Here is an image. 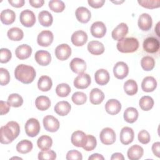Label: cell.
<instances>
[{"label": "cell", "mask_w": 160, "mask_h": 160, "mask_svg": "<svg viewBox=\"0 0 160 160\" xmlns=\"http://www.w3.org/2000/svg\"><path fill=\"white\" fill-rule=\"evenodd\" d=\"M106 32V27L101 21H96L92 23L91 26V33L92 36L101 38L104 36Z\"/></svg>", "instance_id": "9a60e30c"}, {"label": "cell", "mask_w": 160, "mask_h": 160, "mask_svg": "<svg viewBox=\"0 0 160 160\" xmlns=\"http://www.w3.org/2000/svg\"><path fill=\"white\" fill-rule=\"evenodd\" d=\"M11 57L12 54L10 50L7 48H1L0 49V62L1 63L8 62Z\"/></svg>", "instance_id": "681fc988"}, {"label": "cell", "mask_w": 160, "mask_h": 160, "mask_svg": "<svg viewBox=\"0 0 160 160\" xmlns=\"http://www.w3.org/2000/svg\"><path fill=\"white\" fill-rule=\"evenodd\" d=\"M144 153L143 148L137 144L130 147L128 151V157L131 160H138L141 158Z\"/></svg>", "instance_id": "4316f807"}, {"label": "cell", "mask_w": 160, "mask_h": 160, "mask_svg": "<svg viewBox=\"0 0 160 160\" xmlns=\"http://www.w3.org/2000/svg\"><path fill=\"white\" fill-rule=\"evenodd\" d=\"M70 68L72 72L76 74L84 73L86 69V62L81 58H75L72 59L70 62Z\"/></svg>", "instance_id": "e0dca14e"}, {"label": "cell", "mask_w": 160, "mask_h": 160, "mask_svg": "<svg viewBox=\"0 0 160 160\" xmlns=\"http://www.w3.org/2000/svg\"><path fill=\"white\" fill-rule=\"evenodd\" d=\"M10 81V75L8 71L3 68H0V84L1 86L6 85Z\"/></svg>", "instance_id": "7dc6e473"}, {"label": "cell", "mask_w": 160, "mask_h": 160, "mask_svg": "<svg viewBox=\"0 0 160 160\" xmlns=\"http://www.w3.org/2000/svg\"><path fill=\"white\" fill-rule=\"evenodd\" d=\"M34 58L36 61L41 66H47L51 61V56L50 53L44 50L38 51L35 53Z\"/></svg>", "instance_id": "ffe728a7"}, {"label": "cell", "mask_w": 160, "mask_h": 160, "mask_svg": "<svg viewBox=\"0 0 160 160\" xmlns=\"http://www.w3.org/2000/svg\"><path fill=\"white\" fill-rule=\"evenodd\" d=\"M88 4L92 8H99L102 6L104 3L105 2L104 0H88Z\"/></svg>", "instance_id": "db71d44e"}, {"label": "cell", "mask_w": 160, "mask_h": 160, "mask_svg": "<svg viewBox=\"0 0 160 160\" xmlns=\"http://www.w3.org/2000/svg\"><path fill=\"white\" fill-rule=\"evenodd\" d=\"M16 79L24 84L32 82L36 77V71L33 67L24 64L18 65L14 70Z\"/></svg>", "instance_id": "7a4b0ae2"}, {"label": "cell", "mask_w": 160, "mask_h": 160, "mask_svg": "<svg viewBox=\"0 0 160 160\" xmlns=\"http://www.w3.org/2000/svg\"><path fill=\"white\" fill-rule=\"evenodd\" d=\"M121 109L120 102L115 99L108 100L105 104V109L106 112L111 115H115L119 112Z\"/></svg>", "instance_id": "44dd1931"}, {"label": "cell", "mask_w": 160, "mask_h": 160, "mask_svg": "<svg viewBox=\"0 0 160 160\" xmlns=\"http://www.w3.org/2000/svg\"><path fill=\"white\" fill-rule=\"evenodd\" d=\"M71 92L70 86L66 83H61L57 86L56 92L58 96L66 97Z\"/></svg>", "instance_id": "b9f144b4"}, {"label": "cell", "mask_w": 160, "mask_h": 160, "mask_svg": "<svg viewBox=\"0 0 160 160\" xmlns=\"http://www.w3.org/2000/svg\"><path fill=\"white\" fill-rule=\"evenodd\" d=\"M0 108H1V115H4L9 112L10 109V104H9L8 102L1 101Z\"/></svg>", "instance_id": "f5cc1de1"}, {"label": "cell", "mask_w": 160, "mask_h": 160, "mask_svg": "<svg viewBox=\"0 0 160 160\" xmlns=\"http://www.w3.org/2000/svg\"><path fill=\"white\" fill-rule=\"evenodd\" d=\"M75 14L77 19L82 23H87L89 22L91 17L90 11L83 6L78 8L76 10Z\"/></svg>", "instance_id": "7402d4cb"}, {"label": "cell", "mask_w": 160, "mask_h": 160, "mask_svg": "<svg viewBox=\"0 0 160 160\" xmlns=\"http://www.w3.org/2000/svg\"><path fill=\"white\" fill-rule=\"evenodd\" d=\"M71 42L76 46H83L88 40V35L83 31L79 30L73 32L71 36Z\"/></svg>", "instance_id": "ac0fdd59"}, {"label": "cell", "mask_w": 160, "mask_h": 160, "mask_svg": "<svg viewBox=\"0 0 160 160\" xmlns=\"http://www.w3.org/2000/svg\"><path fill=\"white\" fill-rule=\"evenodd\" d=\"M129 72V68L126 63L122 61L118 62L113 68V73L114 76L119 79H122L126 78Z\"/></svg>", "instance_id": "8fae6325"}, {"label": "cell", "mask_w": 160, "mask_h": 160, "mask_svg": "<svg viewBox=\"0 0 160 160\" xmlns=\"http://www.w3.org/2000/svg\"><path fill=\"white\" fill-rule=\"evenodd\" d=\"M43 125L46 131L52 132L57 131L59 128V121L51 115L46 116L43 118Z\"/></svg>", "instance_id": "ba28073f"}, {"label": "cell", "mask_w": 160, "mask_h": 160, "mask_svg": "<svg viewBox=\"0 0 160 160\" xmlns=\"http://www.w3.org/2000/svg\"><path fill=\"white\" fill-rule=\"evenodd\" d=\"M72 144L76 147L83 148L88 141L87 135L81 131H76L73 132L71 138Z\"/></svg>", "instance_id": "30bf717a"}, {"label": "cell", "mask_w": 160, "mask_h": 160, "mask_svg": "<svg viewBox=\"0 0 160 160\" xmlns=\"http://www.w3.org/2000/svg\"><path fill=\"white\" fill-rule=\"evenodd\" d=\"M138 138L139 141L143 144L149 143L151 139L149 133L146 130H144V129L139 132L138 135Z\"/></svg>", "instance_id": "f907efd6"}, {"label": "cell", "mask_w": 160, "mask_h": 160, "mask_svg": "<svg viewBox=\"0 0 160 160\" xmlns=\"http://www.w3.org/2000/svg\"><path fill=\"white\" fill-rule=\"evenodd\" d=\"M128 32V27L126 23L121 22L112 31V38L114 40L120 41L124 38Z\"/></svg>", "instance_id": "5bb4252c"}, {"label": "cell", "mask_w": 160, "mask_h": 160, "mask_svg": "<svg viewBox=\"0 0 160 160\" xmlns=\"http://www.w3.org/2000/svg\"><path fill=\"white\" fill-rule=\"evenodd\" d=\"M36 107L40 111H46L51 106L49 98L45 96H38L35 101Z\"/></svg>", "instance_id": "e575fe53"}, {"label": "cell", "mask_w": 160, "mask_h": 160, "mask_svg": "<svg viewBox=\"0 0 160 160\" xmlns=\"http://www.w3.org/2000/svg\"><path fill=\"white\" fill-rule=\"evenodd\" d=\"M71 104L66 101H61L58 102L54 106V111L59 116H66L71 111Z\"/></svg>", "instance_id": "83f0119b"}, {"label": "cell", "mask_w": 160, "mask_h": 160, "mask_svg": "<svg viewBox=\"0 0 160 160\" xmlns=\"http://www.w3.org/2000/svg\"><path fill=\"white\" fill-rule=\"evenodd\" d=\"M25 131L29 137L36 136L40 131V124L38 119L35 118L29 119L25 124Z\"/></svg>", "instance_id": "277c9868"}, {"label": "cell", "mask_w": 160, "mask_h": 160, "mask_svg": "<svg viewBox=\"0 0 160 160\" xmlns=\"http://www.w3.org/2000/svg\"><path fill=\"white\" fill-rule=\"evenodd\" d=\"M111 160H124V158L122 155V154L120 153V152H115L114 154H112L111 158Z\"/></svg>", "instance_id": "680465c9"}, {"label": "cell", "mask_w": 160, "mask_h": 160, "mask_svg": "<svg viewBox=\"0 0 160 160\" xmlns=\"http://www.w3.org/2000/svg\"><path fill=\"white\" fill-rule=\"evenodd\" d=\"M138 2L141 6L148 9H154L160 6L159 0H138Z\"/></svg>", "instance_id": "f6af8a7d"}, {"label": "cell", "mask_w": 160, "mask_h": 160, "mask_svg": "<svg viewBox=\"0 0 160 160\" xmlns=\"http://www.w3.org/2000/svg\"><path fill=\"white\" fill-rule=\"evenodd\" d=\"M104 99V92L98 88L92 89L89 94L90 102L93 104L101 103Z\"/></svg>", "instance_id": "f546056e"}, {"label": "cell", "mask_w": 160, "mask_h": 160, "mask_svg": "<svg viewBox=\"0 0 160 160\" xmlns=\"http://www.w3.org/2000/svg\"><path fill=\"white\" fill-rule=\"evenodd\" d=\"M124 90L128 95L135 94L138 92L137 82L133 79H128L124 84Z\"/></svg>", "instance_id": "74e56055"}, {"label": "cell", "mask_w": 160, "mask_h": 160, "mask_svg": "<svg viewBox=\"0 0 160 160\" xmlns=\"http://www.w3.org/2000/svg\"><path fill=\"white\" fill-rule=\"evenodd\" d=\"M138 24L139 28L142 31H148L152 27V18L149 14L147 13H142L139 17Z\"/></svg>", "instance_id": "d6986e66"}, {"label": "cell", "mask_w": 160, "mask_h": 160, "mask_svg": "<svg viewBox=\"0 0 160 160\" xmlns=\"http://www.w3.org/2000/svg\"><path fill=\"white\" fill-rule=\"evenodd\" d=\"M52 85V80L48 76H41L38 82V87L42 91H48L51 89Z\"/></svg>", "instance_id": "d6a6232c"}, {"label": "cell", "mask_w": 160, "mask_h": 160, "mask_svg": "<svg viewBox=\"0 0 160 160\" xmlns=\"http://www.w3.org/2000/svg\"><path fill=\"white\" fill-rule=\"evenodd\" d=\"M152 151L153 154L158 158L160 157V142H154L152 146Z\"/></svg>", "instance_id": "11a10c76"}, {"label": "cell", "mask_w": 160, "mask_h": 160, "mask_svg": "<svg viewBox=\"0 0 160 160\" xmlns=\"http://www.w3.org/2000/svg\"><path fill=\"white\" fill-rule=\"evenodd\" d=\"M8 102L10 106L14 108L20 107L23 103L22 98L17 93H13L9 96L8 98Z\"/></svg>", "instance_id": "60d3db41"}, {"label": "cell", "mask_w": 160, "mask_h": 160, "mask_svg": "<svg viewBox=\"0 0 160 160\" xmlns=\"http://www.w3.org/2000/svg\"><path fill=\"white\" fill-rule=\"evenodd\" d=\"M91 84V77L87 73L79 74L74 80V86L78 89L87 88Z\"/></svg>", "instance_id": "4fadbf2b"}, {"label": "cell", "mask_w": 160, "mask_h": 160, "mask_svg": "<svg viewBox=\"0 0 160 160\" xmlns=\"http://www.w3.org/2000/svg\"><path fill=\"white\" fill-rule=\"evenodd\" d=\"M94 78L95 81L98 84L103 86L109 82L110 76L107 70L104 69H100L95 72Z\"/></svg>", "instance_id": "cb8c5ba5"}, {"label": "cell", "mask_w": 160, "mask_h": 160, "mask_svg": "<svg viewBox=\"0 0 160 160\" xmlns=\"http://www.w3.org/2000/svg\"><path fill=\"white\" fill-rule=\"evenodd\" d=\"M71 54V49L67 44H61L58 46L55 49V55L61 61L66 60L70 57Z\"/></svg>", "instance_id": "7c38bea8"}, {"label": "cell", "mask_w": 160, "mask_h": 160, "mask_svg": "<svg viewBox=\"0 0 160 160\" xmlns=\"http://www.w3.org/2000/svg\"><path fill=\"white\" fill-rule=\"evenodd\" d=\"M88 141L86 145L83 147V149L86 151H90L93 150L96 146V139L92 135H87Z\"/></svg>", "instance_id": "c3c4849f"}, {"label": "cell", "mask_w": 160, "mask_h": 160, "mask_svg": "<svg viewBox=\"0 0 160 160\" xmlns=\"http://www.w3.org/2000/svg\"><path fill=\"white\" fill-rule=\"evenodd\" d=\"M159 22H158V24H157V26H156V34H157V35L158 36H159V34L158 33V27H159Z\"/></svg>", "instance_id": "94428289"}, {"label": "cell", "mask_w": 160, "mask_h": 160, "mask_svg": "<svg viewBox=\"0 0 160 160\" xmlns=\"http://www.w3.org/2000/svg\"><path fill=\"white\" fill-rule=\"evenodd\" d=\"M71 99L75 104L82 105L86 102L87 100V96L85 93L78 91L72 94Z\"/></svg>", "instance_id": "ee69618b"}, {"label": "cell", "mask_w": 160, "mask_h": 160, "mask_svg": "<svg viewBox=\"0 0 160 160\" xmlns=\"http://www.w3.org/2000/svg\"><path fill=\"white\" fill-rule=\"evenodd\" d=\"M143 49L149 53L156 52L159 49V42L158 39L154 37H148L145 39L142 44Z\"/></svg>", "instance_id": "52a82bcc"}, {"label": "cell", "mask_w": 160, "mask_h": 160, "mask_svg": "<svg viewBox=\"0 0 160 160\" xmlns=\"http://www.w3.org/2000/svg\"><path fill=\"white\" fill-rule=\"evenodd\" d=\"M39 21L41 25L45 27L50 26L53 21L52 14L48 11H42L39 13Z\"/></svg>", "instance_id": "1f68e13d"}, {"label": "cell", "mask_w": 160, "mask_h": 160, "mask_svg": "<svg viewBox=\"0 0 160 160\" xmlns=\"http://www.w3.org/2000/svg\"><path fill=\"white\" fill-rule=\"evenodd\" d=\"M157 87V81L152 76L144 78L141 82V88L145 92H152Z\"/></svg>", "instance_id": "484cf974"}, {"label": "cell", "mask_w": 160, "mask_h": 160, "mask_svg": "<svg viewBox=\"0 0 160 160\" xmlns=\"http://www.w3.org/2000/svg\"><path fill=\"white\" fill-rule=\"evenodd\" d=\"M38 148L42 151L49 150L52 144V138L47 135H43L39 137L37 141Z\"/></svg>", "instance_id": "4dcf8cb0"}, {"label": "cell", "mask_w": 160, "mask_h": 160, "mask_svg": "<svg viewBox=\"0 0 160 160\" xmlns=\"http://www.w3.org/2000/svg\"><path fill=\"white\" fill-rule=\"evenodd\" d=\"M9 3L13 7L21 8L24 4V0H8Z\"/></svg>", "instance_id": "9f6ffc18"}, {"label": "cell", "mask_w": 160, "mask_h": 160, "mask_svg": "<svg viewBox=\"0 0 160 160\" xmlns=\"http://www.w3.org/2000/svg\"><path fill=\"white\" fill-rule=\"evenodd\" d=\"M66 158L68 160H81L82 159V154L79 151L72 149L67 152Z\"/></svg>", "instance_id": "816d5d0a"}, {"label": "cell", "mask_w": 160, "mask_h": 160, "mask_svg": "<svg viewBox=\"0 0 160 160\" xmlns=\"http://www.w3.org/2000/svg\"><path fill=\"white\" fill-rule=\"evenodd\" d=\"M99 138L104 144L111 145L115 142L116 134L112 129L110 128H105L101 131Z\"/></svg>", "instance_id": "8992f818"}, {"label": "cell", "mask_w": 160, "mask_h": 160, "mask_svg": "<svg viewBox=\"0 0 160 160\" xmlns=\"http://www.w3.org/2000/svg\"><path fill=\"white\" fill-rule=\"evenodd\" d=\"M138 115V111L136 108L129 107L124 112V119L129 123H133L137 120Z\"/></svg>", "instance_id": "836d02e7"}, {"label": "cell", "mask_w": 160, "mask_h": 160, "mask_svg": "<svg viewBox=\"0 0 160 160\" xmlns=\"http://www.w3.org/2000/svg\"><path fill=\"white\" fill-rule=\"evenodd\" d=\"M134 138V131L131 128L124 127L120 132V141L122 144L128 145L132 142Z\"/></svg>", "instance_id": "2e32d148"}, {"label": "cell", "mask_w": 160, "mask_h": 160, "mask_svg": "<svg viewBox=\"0 0 160 160\" xmlns=\"http://www.w3.org/2000/svg\"><path fill=\"white\" fill-rule=\"evenodd\" d=\"M117 49L123 53H131L137 51L139 48V42L134 38H124L117 43Z\"/></svg>", "instance_id": "3957f363"}, {"label": "cell", "mask_w": 160, "mask_h": 160, "mask_svg": "<svg viewBox=\"0 0 160 160\" xmlns=\"http://www.w3.org/2000/svg\"><path fill=\"white\" fill-rule=\"evenodd\" d=\"M7 35L10 40L19 41L23 38L24 33L22 29L19 28L14 27L8 30Z\"/></svg>", "instance_id": "8d00e7d4"}, {"label": "cell", "mask_w": 160, "mask_h": 160, "mask_svg": "<svg viewBox=\"0 0 160 160\" xmlns=\"http://www.w3.org/2000/svg\"><path fill=\"white\" fill-rule=\"evenodd\" d=\"M56 158V154L52 150L42 151L38 153V159L40 160H54Z\"/></svg>", "instance_id": "bcb514c9"}, {"label": "cell", "mask_w": 160, "mask_h": 160, "mask_svg": "<svg viewBox=\"0 0 160 160\" xmlns=\"http://www.w3.org/2000/svg\"><path fill=\"white\" fill-rule=\"evenodd\" d=\"M32 147L33 146L31 141L24 139L18 143L16 146V150L21 154H26L32 150Z\"/></svg>", "instance_id": "d590c367"}, {"label": "cell", "mask_w": 160, "mask_h": 160, "mask_svg": "<svg viewBox=\"0 0 160 160\" xmlns=\"http://www.w3.org/2000/svg\"><path fill=\"white\" fill-rule=\"evenodd\" d=\"M54 36L51 31L44 30L41 31L38 36V44L43 47H48L51 44L53 41Z\"/></svg>", "instance_id": "9c48e42d"}, {"label": "cell", "mask_w": 160, "mask_h": 160, "mask_svg": "<svg viewBox=\"0 0 160 160\" xmlns=\"http://www.w3.org/2000/svg\"><path fill=\"white\" fill-rule=\"evenodd\" d=\"M141 65L144 71H151L155 66V61L151 56H146L141 59Z\"/></svg>", "instance_id": "ab89813d"}, {"label": "cell", "mask_w": 160, "mask_h": 160, "mask_svg": "<svg viewBox=\"0 0 160 160\" xmlns=\"http://www.w3.org/2000/svg\"><path fill=\"white\" fill-rule=\"evenodd\" d=\"M88 159L89 160H96V159L104 160V158L101 154H100L94 153V154H92L91 156H89Z\"/></svg>", "instance_id": "91938a15"}, {"label": "cell", "mask_w": 160, "mask_h": 160, "mask_svg": "<svg viewBox=\"0 0 160 160\" xmlns=\"http://www.w3.org/2000/svg\"><path fill=\"white\" fill-rule=\"evenodd\" d=\"M49 7L52 11L60 12L65 9V4L62 1L52 0L49 2Z\"/></svg>", "instance_id": "7bdbcfd3"}, {"label": "cell", "mask_w": 160, "mask_h": 160, "mask_svg": "<svg viewBox=\"0 0 160 160\" xmlns=\"http://www.w3.org/2000/svg\"><path fill=\"white\" fill-rule=\"evenodd\" d=\"M19 19L21 23L24 26L29 28L35 24L36 16L32 11L29 9H25L21 12Z\"/></svg>", "instance_id": "5b68a950"}, {"label": "cell", "mask_w": 160, "mask_h": 160, "mask_svg": "<svg viewBox=\"0 0 160 160\" xmlns=\"http://www.w3.org/2000/svg\"><path fill=\"white\" fill-rule=\"evenodd\" d=\"M0 18L1 21L3 24L9 25L14 22L16 18V14L12 10L10 9H6L1 11L0 14Z\"/></svg>", "instance_id": "f1b7e54d"}, {"label": "cell", "mask_w": 160, "mask_h": 160, "mask_svg": "<svg viewBox=\"0 0 160 160\" xmlns=\"http://www.w3.org/2000/svg\"><path fill=\"white\" fill-rule=\"evenodd\" d=\"M88 50L93 55H100L104 52V46L98 41H91L88 44Z\"/></svg>", "instance_id": "d4e9b609"}, {"label": "cell", "mask_w": 160, "mask_h": 160, "mask_svg": "<svg viewBox=\"0 0 160 160\" xmlns=\"http://www.w3.org/2000/svg\"><path fill=\"white\" fill-rule=\"evenodd\" d=\"M32 53V48L28 44H21L15 50L16 57L19 59H25L30 57Z\"/></svg>", "instance_id": "603a6c76"}, {"label": "cell", "mask_w": 160, "mask_h": 160, "mask_svg": "<svg viewBox=\"0 0 160 160\" xmlns=\"http://www.w3.org/2000/svg\"><path fill=\"white\" fill-rule=\"evenodd\" d=\"M29 2L32 7L38 8L41 7L43 5L44 1V0H29Z\"/></svg>", "instance_id": "6f0895ef"}, {"label": "cell", "mask_w": 160, "mask_h": 160, "mask_svg": "<svg viewBox=\"0 0 160 160\" xmlns=\"http://www.w3.org/2000/svg\"><path fill=\"white\" fill-rule=\"evenodd\" d=\"M124 1H112V2L115 3V4H121L122 2H123Z\"/></svg>", "instance_id": "6125c7cd"}, {"label": "cell", "mask_w": 160, "mask_h": 160, "mask_svg": "<svg viewBox=\"0 0 160 160\" xmlns=\"http://www.w3.org/2000/svg\"><path fill=\"white\" fill-rule=\"evenodd\" d=\"M1 139L2 144H9L16 139L20 132V127L18 122L9 121L1 128Z\"/></svg>", "instance_id": "6da1fadb"}, {"label": "cell", "mask_w": 160, "mask_h": 160, "mask_svg": "<svg viewBox=\"0 0 160 160\" xmlns=\"http://www.w3.org/2000/svg\"><path fill=\"white\" fill-rule=\"evenodd\" d=\"M139 104L142 110L146 111H149L153 107L154 100L151 97L149 96H144L140 99Z\"/></svg>", "instance_id": "f35d334b"}]
</instances>
